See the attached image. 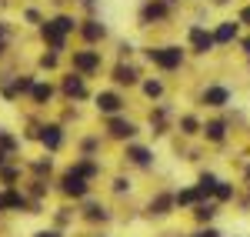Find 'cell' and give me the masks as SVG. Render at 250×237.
<instances>
[{
    "mask_svg": "<svg viewBox=\"0 0 250 237\" xmlns=\"http://www.w3.org/2000/svg\"><path fill=\"white\" fill-rule=\"evenodd\" d=\"M147 57L154 60L157 67H164V70H173V67H180V50H177V47H160V50H150Z\"/></svg>",
    "mask_w": 250,
    "mask_h": 237,
    "instance_id": "obj_1",
    "label": "cell"
},
{
    "mask_svg": "<svg viewBox=\"0 0 250 237\" xmlns=\"http://www.w3.org/2000/svg\"><path fill=\"white\" fill-rule=\"evenodd\" d=\"M63 191H67L70 197H83V194H87V177H80L77 171L63 174Z\"/></svg>",
    "mask_w": 250,
    "mask_h": 237,
    "instance_id": "obj_2",
    "label": "cell"
},
{
    "mask_svg": "<svg viewBox=\"0 0 250 237\" xmlns=\"http://www.w3.org/2000/svg\"><path fill=\"white\" fill-rule=\"evenodd\" d=\"M190 43L197 47V50H200V54H207V50L213 47V37L207 34V30H200V27H193V30H190Z\"/></svg>",
    "mask_w": 250,
    "mask_h": 237,
    "instance_id": "obj_3",
    "label": "cell"
},
{
    "mask_svg": "<svg viewBox=\"0 0 250 237\" xmlns=\"http://www.w3.org/2000/svg\"><path fill=\"white\" fill-rule=\"evenodd\" d=\"M97 107H100L104 114H117V110H120V97H117V94H100V97H97Z\"/></svg>",
    "mask_w": 250,
    "mask_h": 237,
    "instance_id": "obj_4",
    "label": "cell"
},
{
    "mask_svg": "<svg viewBox=\"0 0 250 237\" xmlns=\"http://www.w3.org/2000/svg\"><path fill=\"white\" fill-rule=\"evenodd\" d=\"M43 37L50 40V47H57V50H60V47H63V30H60V27H57V20L43 27Z\"/></svg>",
    "mask_w": 250,
    "mask_h": 237,
    "instance_id": "obj_5",
    "label": "cell"
},
{
    "mask_svg": "<svg viewBox=\"0 0 250 237\" xmlns=\"http://www.w3.org/2000/svg\"><path fill=\"white\" fill-rule=\"evenodd\" d=\"M110 134H114V137H134L137 127L127 124V120H110Z\"/></svg>",
    "mask_w": 250,
    "mask_h": 237,
    "instance_id": "obj_6",
    "label": "cell"
},
{
    "mask_svg": "<svg viewBox=\"0 0 250 237\" xmlns=\"http://www.w3.org/2000/svg\"><path fill=\"white\" fill-rule=\"evenodd\" d=\"M97 64H100L97 54H74V67H77V70H94Z\"/></svg>",
    "mask_w": 250,
    "mask_h": 237,
    "instance_id": "obj_7",
    "label": "cell"
},
{
    "mask_svg": "<svg viewBox=\"0 0 250 237\" xmlns=\"http://www.w3.org/2000/svg\"><path fill=\"white\" fill-rule=\"evenodd\" d=\"M237 37V23L233 20H227V23H220L217 27V34H213V40H220V43H227V40Z\"/></svg>",
    "mask_w": 250,
    "mask_h": 237,
    "instance_id": "obj_8",
    "label": "cell"
},
{
    "mask_svg": "<svg viewBox=\"0 0 250 237\" xmlns=\"http://www.w3.org/2000/svg\"><path fill=\"white\" fill-rule=\"evenodd\" d=\"M40 140H43V144H47L50 151H57V147H60V127H43Z\"/></svg>",
    "mask_w": 250,
    "mask_h": 237,
    "instance_id": "obj_9",
    "label": "cell"
},
{
    "mask_svg": "<svg viewBox=\"0 0 250 237\" xmlns=\"http://www.w3.org/2000/svg\"><path fill=\"white\" fill-rule=\"evenodd\" d=\"M204 100H207L210 107H220V104H227V90H224V87H210V90L204 94Z\"/></svg>",
    "mask_w": 250,
    "mask_h": 237,
    "instance_id": "obj_10",
    "label": "cell"
},
{
    "mask_svg": "<svg viewBox=\"0 0 250 237\" xmlns=\"http://www.w3.org/2000/svg\"><path fill=\"white\" fill-rule=\"evenodd\" d=\"M63 90H67L70 97H83V94H87V90H83V80H80V77H67V80H63Z\"/></svg>",
    "mask_w": 250,
    "mask_h": 237,
    "instance_id": "obj_11",
    "label": "cell"
},
{
    "mask_svg": "<svg viewBox=\"0 0 250 237\" xmlns=\"http://www.w3.org/2000/svg\"><path fill=\"white\" fill-rule=\"evenodd\" d=\"M164 14H167L164 3H147V7H144V20H157V17H164Z\"/></svg>",
    "mask_w": 250,
    "mask_h": 237,
    "instance_id": "obj_12",
    "label": "cell"
},
{
    "mask_svg": "<svg viewBox=\"0 0 250 237\" xmlns=\"http://www.w3.org/2000/svg\"><path fill=\"white\" fill-rule=\"evenodd\" d=\"M127 154H130L134 164H140V167H147V164H150V151H144V147H130Z\"/></svg>",
    "mask_w": 250,
    "mask_h": 237,
    "instance_id": "obj_13",
    "label": "cell"
},
{
    "mask_svg": "<svg viewBox=\"0 0 250 237\" xmlns=\"http://www.w3.org/2000/svg\"><path fill=\"white\" fill-rule=\"evenodd\" d=\"M213 187H217V177H213V174H204V177H200V184H197V191H200V194H204V197H207V194H210Z\"/></svg>",
    "mask_w": 250,
    "mask_h": 237,
    "instance_id": "obj_14",
    "label": "cell"
},
{
    "mask_svg": "<svg viewBox=\"0 0 250 237\" xmlns=\"http://www.w3.org/2000/svg\"><path fill=\"white\" fill-rule=\"evenodd\" d=\"M200 197H204V194H200L197 187H193V191H180V194H177V204H197Z\"/></svg>",
    "mask_w": 250,
    "mask_h": 237,
    "instance_id": "obj_15",
    "label": "cell"
},
{
    "mask_svg": "<svg viewBox=\"0 0 250 237\" xmlns=\"http://www.w3.org/2000/svg\"><path fill=\"white\" fill-rule=\"evenodd\" d=\"M83 37H87V40H100V37H104V27H100V23H94V20H90V23H87V27H83Z\"/></svg>",
    "mask_w": 250,
    "mask_h": 237,
    "instance_id": "obj_16",
    "label": "cell"
},
{
    "mask_svg": "<svg viewBox=\"0 0 250 237\" xmlns=\"http://www.w3.org/2000/svg\"><path fill=\"white\" fill-rule=\"evenodd\" d=\"M114 77H117V84H134L137 74L130 70V67H117V74H114Z\"/></svg>",
    "mask_w": 250,
    "mask_h": 237,
    "instance_id": "obj_17",
    "label": "cell"
},
{
    "mask_svg": "<svg viewBox=\"0 0 250 237\" xmlns=\"http://www.w3.org/2000/svg\"><path fill=\"white\" fill-rule=\"evenodd\" d=\"M87 220H107V211L100 204H87Z\"/></svg>",
    "mask_w": 250,
    "mask_h": 237,
    "instance_id": "obj_18",
    "label": "cell"
},
{
    "mask_svg": "<svg viewBox=\"0 0 250 237\" xmlns=\"http://www.w3.org/2000/svg\"><path fill=\"white\" fill-rule=\"evenodd\" d=\"M74 171H77L80 177H94V174H97V164H90V160H83V164H77V167H74Z\"/></svg>",
    "mask_w": 250,
    "mask_h": 237,
    "instance_id": "obj_19",
    "label": "cell"
},
{
    "mask_svg": "<svg viewBox=\"0 0 250 237\" xmlns=\"http://www.w3.org/2000/svg\"><path fill=\"white\" fill-rule=\"evenodd\" d=\"M213 194H217L220 200H230V197H233V187H230V184H220V180H217V187H213Z\"/></svg>",
    "mask_w": 250,
    "mask_h": 237,
    "instance_id": "obj_20",
    "label": "cell"
},
{
    "mask_svg": "<svg viewBox=\"0 0 250 237\" xmlns=\"http://www.w3.org/2000/svg\"><path fill=\"white\" fill-rule=\"evenodd\" d=\"M30 94H34V100H40V104H43V100H50V87H43V84H37V87H34Z\"/></svg>",
    "mask_w": 250,
    "mask_h": 237,
    "instance_id": "obj_21",
    "label": "cell"
},
{
    "mask_svg": "<svg viewBox=\"0 0 250 237\" xmlns=\"http://www.w3.org/2000/svg\"><path fill=\"white\" fill-rule=\"evenodd\" d=\"M207 137L220 140V137H224V124H207Z\"/></svg>",
    "mask_w": 250,
    "mask_h": 237,
    "instance_id": "obj_22",
    "label": "cell"
},
{
    "mask_svg": "<svg viewBox=\"0 0 250 237\" xmlns=\"http://www.w3.org/2000/svg\"><path fill=\"white\" fill-rule=\"evenodd\" d=\"M213 214H217V211H213L210 204H207V207H197V220H210Z\"/></svg>",
    "mask_w": 250,
    "mask_h": 237,
    "instance_id": "obj_23",
    "label": "cell"
},
{
    "mask_svg": "<svg viewBox=\"0 0 250 237\" xmlns=\"http://www.w3.org/2000/svg\"><path fill=\"white\" fill-rule=\"evenodd\" d=\"M144 90H147V97H160V84H157V80L144 84Z\"/></svg>",
    "mask_w": 250,
    "mask_h": 237,
    "instance_id": "obj_24",
    "label": "cell"
},
{
    "mask_svg": "<svg viewBox=\"0 0 250 237\" xmlns=\"http://www.w3.org/2000/svg\"><path fill=\"white\" fill-rule=\"evenodd\" d=\"M57 27L67 34V30H74V20H70V17H57Z\"/></svg>",
    "mask_w": 250,
    "mask_h": 237,
    "instance_id": "obj_25",
    "label": "cell"
},
{
    "mask_svg": "<svg viewBox=\"0 0 250 237\" xmlns=\"http://www.w3.org/2000/svg\"><path fill=\"white\" fill-rule=\"evenodd\" d=\"M0 177H3V180H7V184H10V180L17 177V171H14V167H3V171H0Z\"/></svg>",
    "mask_w": 250,
    "mask_h": 237,
    "instance_id": "obj_26",
    "label": "cell"
},
{
    "mask_svg": "<svg viewBox=\"0 0 250 237\" xmlns=\"http://www.w3.org/2000/svg\"><path fill=\"white\" fill-rule=\"evenodd\" d=\"M184 130H187V134H193V130H197V120H193V117H184Z\"/></svg>",
    "mask_w": 250,
    "mask_h": 237,
    "instance_id": "obj_27",
    "label": "cell"
},
{
    "mask_svg": "<svg viewBox=\"0 0 250 237\" xmlns=\"http://www.w3.org/2000/svg\"><path fill=\"white\" fill-rule=\"evenodd\" d=\"M0 147H14V137H7L3 130H0Z\"/></svg>",
    "mask_w": 250,
    "mask_h": 237,
    "instance_id": "obj_28",
    "label": "cell"
},
{
    "mask_svg": "<svg viewBox=\"0 0 250 237\" xmlns=\"http://www.w3.org/2000/svg\"><path fill=\"white\" fill-rule=\"evenodd\" d=\"M7 207H10V197H7V194H0V211H7Z\"/></svg>",
    "mask_w": 250,
    "mask_h": 237,
    "instance_id": "obj_29",
    "label": "cell"
},
{
    "mask_svg": "<svg viewBox=\"0 0 250 237\" xmlns=\"http://www.w3.org/2000/svg\"><path fill=\"white\" fill-rule=\"evenodd\" d=\"M34 237H60V234H57V231H37Z\"/></svg>",
    "mask_w": 250,
    "mask_h": 237,
    "instance_id": "obj_30",
    "label": "cell"
},
{
    "mask_svg": "<svg viewBox=\"0 0 250 237\" xmlns=\"http://www.w3.org/2000/svg\"><path fill=\"white\" fill-rule=\"evenodd\" d=\"M197 237H220V234H217V231H200Z\"/></svg>",
    "mask_w": 250,
    "mask_h": 237,
    "instance_id": "obj_31",
    "label": "cell"
},
{
    "mask_svg": "<svg viewBox=\"0 0 250 237\" xmlns=\"http://www.w3.org/2000/svg\"><path fill=\"white\" fill-rule=\"evenodd\" d=\"M240 20H244V23H250V7L244 10V14H240Z\"/></svg>",
    "mask_w": 250,
    "mask_h": 237,
    "instance_id": "obj_32",
    "label": "cell"
},
{
    "mask_svg": "<svg viewBox=\"0 0 250 237\" xmlns=\"http://www.w3.org/2000/svg\"><path fill=\"white\" fill-rule=\"evenodd\" d=\"M244 50H247V54H250V40H244Z\"/></svg>",
    "mask_w": 250,
    "mask_h": 237,
    "instance_id": "obj_33",
    "label": "cell"
},
{
    "mask_svg": "<svg viewBox=\"0 0 250 237\" xmlns=\"http://www.w3.org/2000/svg\"><path fill=\"white\" fill-rule=\"evenodd\" d=\"M0 164H3V151H0Z\"/></svg>",
    "mask_w": 250,
    "mask_h": 237,
    "instance_id": "obj_34",
    "label": "cell"
},
{
    "mask_svg": "<svg viewBox=\"0 0 250 237\" xmlns=\"http://www.w3.org/2000/svg\"><path fill=\"white\" fill-rule=\"evenodd\" d=\"M0 37H3V27H0Z\"/></svg>",
    "mask_w": 250,
    "mask_h": 237,
    "instance_id": "obj_35",
    "label": "cell"
},
{
    "mask_svg": "<svg viewBox=\"0 0 250 237\" xmlns=\"http://www.w3.org/2000/svg\"><path fill=\"white\" fill-rule=\"evenodd\" d=\"M0 50H3V47H0Z\"/></svg>",
    "mask_w": 250,
    "mask_h": 237,
    "instance_id": "obj_36",
    "label": "cell"
}]
</instances>
